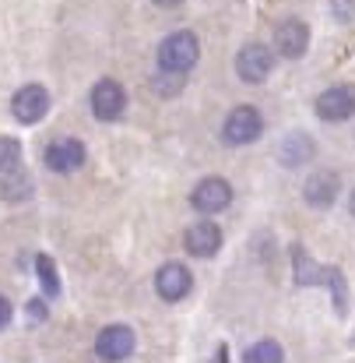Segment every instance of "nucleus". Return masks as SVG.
<instances>
[{"instance_id":"2eb2a0df","label":"nucleus","mask_w":355,"mask_h":363,"mask_svg":"<svg viewBox=\"0 0 355 363\" xmlns=\"http://www.w3.org/2000/svg\"><path fill=\"white\" fill-rule=\"evenodd\" d=\"M35 272H39L42 293H46V296H57V293H60V275H57V264H53V257L39 254V257H35Z\"/></svg>"},{"instance_id":"423d86ee","label":"nucleus","mask_w":355,"mask_h":363,"mask_svg":"<svg viewBox=\"0 0 355 363\" xmlns=\"http://www.w3.org/2000/svg\"><path fill=\"white\" fill-rule=\"evenodd\" d=\"M271 50L267 46H260V43H250V46H243L236 57V74L243 82H250V85H260L267 74H271Z\"/></svg>"},{"instance_id":"f3484780","label":"nucleus","mask_w":355,"mask_h":363,"mask_svg":"<svg viewBox=\"0 0 355 363\" xmlns=\"http://www.w3.org/2000/svg\"><path fill=\"white\" fill-rule=\"evenodd\" d=\"M246 360H281V346L278 342H271V339H264V342H257L250 353H246Z\"/></svg>"},{"instance_id":"412c9836","label":"nucleus","mask_w":355,"mask_h":363,"mask_svg":"<svg viewBox=\"0 0 355 363\" xmlns=\"http://www.w3.org/2000/svg\"><path fill=\"white\" fill-rule=\"evenodd\" d=\"M155 4H162V7H176L180 0H155Z\"/></svg>"},{"instance_id":"39448f33","label":"nucleus","mask_w":355,"mask_h":363,"mask_svg":"<svg viewBox=\"0 0 355 363\" xmlns=\"http://www.w3.org/2000/svg\"><path fill=\"white\" fill-rule=\"evenodd\" d=\"M50 110V92L42 85H21L14 96H11V113L14 121L21 123H39Z\"/></svg>"},{"instance_id":"20e7f679","label":"nucleus","mask_w":355,"mask_h":363,"mask_svg":"<svg viewBox=\"0 0 355 363\" xmlns=\"http://www.w3.org/2000/svg\"><path fill=\"white\" fill-rule=\"evenodd\" d=\"M229 201H233V187H229V180H222V177L201 180V184L194 187V194H190V205H194L197 212H204V216L226 212Z\"/></svg>"},{"instance_id":"a211bd4d","label":"nucleus","mask_w":355,"mask_h":363,"mask_svg":"<svg viewBox=\"0 0 355 363\" xmlns=\"http://www.w3.org/2000/svg\"><path fill=\"white\" fill-rule=\"evenodd\" d=\"M334 14L342 21H352L355 18V0H334Z\"/></svg>"},{"instance_id":"9b49d317","label":"nucleus","mask_w":355,"mask_h":363,"mask_svg":"<svg viewBox=\"0 0 355 363\" xmlns=\"http://www.w3.org/2000/svg\"><path fill=\"white\" fill-rule=\"evenodd\" d=\"M303 194H306V201H310L313 208H331L334 198L342 194V177H338L334 169H320V173H313V177L306 180Z\"/></svg>"},{"instance_id":"f03ea898","label":"nucleus","mask_w":355,"mask_h":363,"mask_svg":"<svg viewBox=\"0 0 355 363\" xmlns=\"http://www.w3.org/2000/svg\"><path fill=\"white\" fill-rule=\"evenodd\" d=\"M260 130H264V121H260L257 106H236L226 117L222 138H226V145H250V141L260 138Z\"/></svg>"},{"instance_id":"ddd939ff","label":"nucleus","mask_w":355,"mask_h":363,"mask_svg":"<svg viewBox=\"0 0 355 363\" xmlns=\"http://www.w3.org/2000/svg\"><path fill=\"white\" fill-rule=\"evenodd\" d=\"M183 247L194 254V257H215L219 247H222V230L215 223H194L183 237Z\"/></svg>"},{"instance_id":"aec40b11","label":"nucleus","mask_w":355,"mask_h":363,"mask_svg":"<svg viewBox=\"0 0 355 363\" xmlns=\"http://www.w3.org/2000/svg\"><path fill=\"white\" fill-rule=\"evenodd\" d=\"M28 318H32V321H42V300H32V303H28Z\"/></svg>"},{"instance_id":"f8f14e48","label":"nucleus","mask_w":355,"mask_h":363,"mask_svg":"<svg viewBox=\"0 0 355 363\" xmlns=\"http://www.w3.org/2000/svg\"><path fill=\"white\" fill-rule=\"evenodd\" d=\"M95 353H99L103 360H123V357H130V353H134V332H130L127 325L103 328L99 339H95Z\"/></svg>"},{"instance_id":"6e6552de","label":"nucleus","mask_w":355,"mask_h":363,"mask_svg":"<svg viewBox=\"0 0 355 363\" xmlns=\"http://www.w3.org/2000/svg\"><path fill=\"white\" fill-rule=\"evenodd\" d=\"M46 166L53 173H74L85 166V145L78 138H57L50 148H46Z\"/></svg>"},{"instance_id":"9d476101","label":"nucleus","mask_w":355,"mask_h":363,"mask_svg":"<svg viewBox=\"0 0 355 363\" xmlns=\"http://www.w3.org/2000/svg\"><path fill=\"white\" fill-rule=\"evenodd\" d=\"M306 46H310V28H306L299 18H289V21L278 25V32H274V50H278V57L296 60V57L306 53Z\"/></svg>"},{"instance_id":"7ed1b4c3","label":"nucleus","mask_w":355,"mask_h":363,"mask_svg":"<svg viewBox=\"0 0 355 363\" xmlns=\"http://www.w3.org/2000/svg\"><path fill=\"white\" fill-rule=\"evenodd\" d=\"M317 117L331 123H342L355 117V85H331L317 96Z\"/></svg>"},{"instance_id":"4be33fe9","label":"nucleus","mask_w":355,"mask_h":363,"mask_svg":"<svg viewBox=\"0 0 355 363\" xmlns=\"http://www.w3.org/2000/svg\"><path fill=\"white\" fill-rule=\"evenodd\" d=\"M349 208H352V216H355V194H352V201H349Z\"/></svg>"},{"instance_id":"f257e3e1","label":"nucleus","mask_w":355,"mask_h":363,"mask_svg":"<svg viewBox=\"0 0 355 363\" xmlns=\"http://www.w3.org/2000/svg\"><path fill=\"white\" fill-rule=\"evenodd\" d=\"M197 57H201V43L194 32H173L158 46V67L165 74H187L197 64Z\"/></svg>"},{"instance_id":"dca6fc26","label":"nucleus","mask_w":355,"mask_h":363,"mask_svg":"<svg viewBox=\"0 0 355 363\" xmlns=\"http://www.w3.org/2000/svg\"><path fill=\"white\" fill-rule=\"evenodd\" d=\"M21 162V141L14 138H0V177H11Z\"/></svg>"},{"instance_id":"0eeeda50","label":"nucleus","mask_w":355,"mask_h":363,"mask_svg":"<svg viewBox=\"0 0 355 363\" xmlns=\"http://www.w3.org/2000/svg\"><path fill=\"white\" fill-rule=\"evenodd\" d=\"M127 106V92L117 78H103L95 89H92V113L99 121H117Z\"/></svg>"},{"instance_id":"4468645a","label":"nucleus","mask_w":355,"mask_h":363,"mask_svg":"<svg viewBox=\"0 0 355 363\" xmlns=\"http://www.w3.org/2000/svg\"><path fill=\"white\" fill-rule=\"evenodd\" d=\"M313 159V141L310 134H289L285 138V148H281V162L285 166H303Z\"/></svg>"},{"instance_id":"1a4fd4ad","label":"nucleus","mask_w":355,"mask_h":363,"mask_svg":"<svg viewBox=\"0 0 355 363\" xmlns=\"http://www.w3.org/2000/svg\"><path fill=\"white\" fill-rule=\"evenodd\" d=\"M190 286H194V279H190L187 264H180V261L162 264V268H158V275H155V289H158V296H162V300H169V303L183 300V296L190 293Z\"/></svg>"},{"instance_id":"6ab92c4d","label":"nucleus","mask_w":355,"mask_h":363,"mask_svg":"<svg viewBox=\"0 0 355 363\" xmlns=\"http://www.w3.org/2000/svg\"><path fill=\"white\" fill-rule=\"evenodd\" d=\"M11 318H14V307H11V300H7V296H0V328H7V325H11Z\"/></svg>"}]
</instances>
